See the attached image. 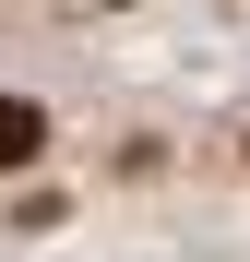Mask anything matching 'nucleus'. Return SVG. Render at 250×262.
<instances>
[{
    "instance_id": "nucleus-1",
    "label": "nucleus",
    "mask_w": 250,
    "mask_h": 262,
    "mask_svg": "<svg viewBox=\"0 0 250 262\" xmlns=\"http://www.w3.org/2000/svg\"><path fill=\"white\" fill-rule=\"evenodd\" d=\"M36 155H48V119L24 96H0V167H36Z\"/></svg>"
}]
</instances>
